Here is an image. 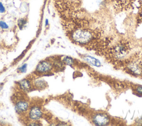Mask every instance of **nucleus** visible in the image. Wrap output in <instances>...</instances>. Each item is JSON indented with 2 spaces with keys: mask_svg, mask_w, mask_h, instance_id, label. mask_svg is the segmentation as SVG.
<instances>
[{
  "mask_svg": "<svg viewBox=\"0 0 142 126\" xmlns=\"http://www.w3.org/2000/svg\"><path fill=\"white\" fill-rule=\"evenodd\" d=\"M0 27L3 30H7L9 28L8 25L5 22L3 21H0Z\"/></svg>",
  "mask_w": 142,
  "mask_h": 126,
  "instance_id": "10",
  "label": "nucleus"
},
{
  "mask_svg": "<svg viewBox=\"0 0 142 126\" xmlns=\"http://www.w3.org/2000/svg\"><path fill=\"white\" fill-rule=\"evenodd\" d=\"M45 25L46 26H47L48 25V20L47 19L46 20V21H45Z\"/></svg>",
  "mask_w": 142,
  "mask_h": 126,
  "instance_id": "14",
  "label": "nucleus"
},
{
  "mask_svg": "<svg viewBox=\"0 0 142 126\" xmlns=\"http://www.w3.org/2000/svg\"><path fill=\"white\" fill-rule=\"evenodd\" d=\"M42 113L40 108L34 107L30 110V118L32 120H38L42 117Z\"/></svg>",
  "mask_w": 142,
  "mask_h": 126,
  "instance_id": "4",
  "label": "nucleus"
},
{
  "mask_svg": "<svg viewBox=\"0 0 142 126\" xmlns=\"http://www.w3.org/2000/svg\"><path fill=\"white\" fill-rule=\"evenodd\" d=\"M52 67L51 63L47 61H41L36 68V71L40 73H46L50 71Z\"/></svg>",
  "mask_w": 142,
  "mask_h": 126,
  "instance_id": "2",
  "label": "nucleus"
},
{
  "mask_svg": "<svg viewBox=\"0 0 142 126\" xmlns=\"http://www.w3.org/2000/svg\"><path fill=\"white\" fill-rule=\"evenodd\" d=\"M26 24H27V21L26 20H25L24 19H20L18 20L17 25L19 27V29L21 30L23 29V28L25 26V25H26Z\"/></svg>",
  "mask_w": 142,
  "mask_h": 126,
  "instance_id": "8",
  "label": "nucleus"
},
{
  "mask_svg": "<svg viewBox=\"0 0 142 126\" xmlns=\"http://www.w3.org/2000/svg\"><path fill=\"white\" fill-rule=\"evenodd\" d=\"M73 40L79 44L89 43L94 39V36L91 31L85 29H77L72 35Z\"/></svg>",
  "mask_w": 142,
  "mask_h": 126,
  "instance_id": "1",
  "label": "nucleus"
},
{
  "mask_svg": "<svg viewBox=\"0 0 142 126\" xmlns=\"http://www.w3.org/2000/svg\"><path fill=\"white\" fill-rule=\"evenodd\" d=\"M86 60L88 61V62L92 64V65L93 66H100V63L99 62L98 60H97V59H95L93 57H86Z\"/></svg>",
  "mask_w": 142,
  "mask_h": 126,
  "instance_id": "7",
  "label": "nucleus"
},
{
  "mask_svg": "<svg viewBox=\"0 0 142 126\" xmlns=\"http://www.w3.org/2000/svg\"><path fill=\"white\" fill-rule=\"evenodd\" d=\"M16 110L19 112H23L26 111L28 108V103L25 101H20L16 104Z\"/></svg>",
  "mask_w": 142,
  "mask_h": 126,
  "instance_id": "5",
  "label": "nucleus"
},
{
  "mask_svg": "<svg viewBox=\"0 0 142 126\" xmlns=\"http://www.w3.org/2000/svg\"><path fill=\"white\" fill-rule=\"evenodd\" d=\"M5 11H6V10H5V7H4V5L1 2H0V13L3 14V13L5 12Z\"/></svg>",
  "mask_w": 142,
  "mask_h": 126,
  "instance_id": "12",
  "label": "nucleus"
},
{
  "mask_svg": "<svg viewBox=\"0 0 142 126\" xmlns=\"http://www.w3.org/2000/svg\"><path fill=\"white\" fill-rule=\"evenodd\" d=\"M136 91H137L138 93L142 94V87H138L137 88H136Z\"/></svg>",
  "mask_w": 142,
  "mask_h": 126,
  "instance_id": "13",
  "label": "nucleus"
},
{
  "mask_svg": "<svg viewBox=\"0 0 142 126\" xmlns=\"http://www.w3.org/2000/svg\"><path fill=\"white\" fill-rule=\"evenodd\" d=\"M27 64H25V65H24L22 66L20 68H19V70L21 72L25 73L27 71Z\"/></svg>",
  "mask_w": 142,
  "mask_h": 126,
  "instance_id": "11",
  "label": "nucleus"
},
{
  "mask_svg": "<svg viewBox=\"0 0 142 126\" xmlns=\"http://www.w3.org/2000/svg\"><path fill=\"white\" fill-rule=\"evenodd\" d=\"M63 62L66 64L68 65H71L72 63H73V60L70 57H66L64 58Z\"/></svg>",
  "mask_w": 142,
  "mask_h": 126,
  "instance_id": "9",
  "label": "nucleus"
},
{
  "mask_svg": "<svg viewBox=\"0 0 142 126\" xmlns=\"http://www.w3.org/2000/svg\"><path fill=\"white\" fill-rule=\"evenodd\" d=\"M93 120L95 124L97 125H106L109 122V118L105 114H98L95 115Z\"/></svg>",
  "mask_w": 142,
  "mask_h": 126,
  "instance_id": "3",
  "label": "nucleus"
},
{
  "mask_svg": "<svg viewBox=\"0 0 142 126\" xmlns=\"http://www.w3.org/2000/svg\"><path fill=\"white\" fill-rule=\"evenodd\" d=\"M20 88L24 91H28L31 88L30 82L27 79H23L19 83Z\"/></svg>",
  "mask_w": 142,
  "mask_h": 126,
  "instance_id": "6",
  "label": "nucleus"
}]
</instances>
